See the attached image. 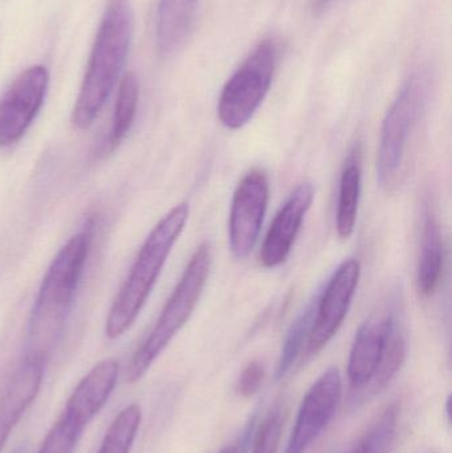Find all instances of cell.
I'll return each instance as SVG.
<instances>
[{
  "instance_id": "1",
  "label": "cell",
  "mask_w": 452,
  "mask_h": 453,
  "mask_svg": "<svg viewBox=\"0 0 452 453\" xmlns=\"http://www.w3.org/2000/svg\"><path fill=\"white\" fill-rule=\"evenodd\" d=\"M90 237L89 231L74 234L50 263L29 317L24 357L47 362L63 338L87 264Z\"/></svg>"
},
{
  "instance_id": "2",
  "label": "cell",
  "mask_w": 452,
  "mask_h": 453,
  "mask_svg": "<svg viewBox=\"0 0 452 453\" xmlns=\"http://www.w3.org/2000/svg\"><path fill=\"white\" fill-rule=\"evenodd\" d=\"M133 23L130 0H108L72 114L77 129L92 127L105 106L129 55Z\"/></svg>"
},
{
  "instance_id": "3",
  "label": "cell",
  "mask_w": 452,
  "mask_h": 453,
  "mask_svg": "<svg viewBox=\"0 0 452 453\" xmlns=\"http://www.w3.org/2000/svg\"><path fill=\"white\" fill-rule=\"evenodd\" d=\"M188 214L190 209L188 203L178 204L159 220L158 225L146 237L126 281L111 303L106 319V337L117 340L133 326L145 306L172 247L185 229Z\"/></svg>"
},
{
  "instance_id": "4",
  "label": "cell",
  "mask_w": 452,
  "mask_h": 453,
  "mask_svg": "<svg viewBox=\"0 0 452 453\" xmlns=\"http://www.w3.org/2000/svg\"><path fill=\"white\" fill-rule=\"evenodd\" d=\"M210 266L211 248L203 242L191 256L180 282L162 309L153 329L130 358L125 375L127 383L138 382L172 342V338L188 324L203 293Z\"/></svg>"
},
{
  "instance_id": "5",
  "label": "cell",
  "mask_w": 452,
  "mask_h": 453,
  "mask_svg": "<svg viewBox=\"0 0 452 453\" xmlns=\"http://www.w3.org/2000/svg\"><path fill=\"white\" fill-rule=\"evenodd\" d=\"M116 359L96 365L72 391L64 411L45 436L37 453H76L85 428L108 403L119 380Z\"/></svg>"
},
{
  "instance_id": "6",
  "label": "cell",
  "mask_w": 452,
  "mask_h": 453,
  "mask_svg": "<svg viewBox=\"0 0 452 453\" xmlns=\"http://www.w3.org/2000/svg\"><path fill=\"white\" fill-rule=\"evenodd\" d=\"M429 92V76L425 72H417L401 88L382 122L377 178L387 190L400 182L411 132L426 106Z\"/></svg>"
},
{
  "instance_id": "7",
  "label": "cell",
  "mask_w": 452,
  "mask_h": 453,
  "mask_svg": "<svg viewBox=\"0 0 452 453\" xmlns=\"http://www.w3.org/2000/svg\"><path fill=\"white\" fill-rule=\"evenodd\" d=\"M276 60L278 50L271 39L263 40L249 53L220 93L218 117L223 127L239 130L251 121L270 92Z\"/></svg>"
},
{
  "instance_id": "8",
  "label": "cell",
  "mask_w": 452,
  "mask_h": 453,
  "mask_svg": "<svg viewBox=\"0 0 452 453\" xmlns=\"http://www.w3.org/2000/svg\"><path fill=\"white\" fill-rule=\"evenodd\" d=\"M361 276L357 258L342 261L316 298L312 327L303 356H316L337 334L347 319Z\"/></svg>"
},
{
  "instance_id": "9",
  "label": "cell",
  "mask_w": 452,
  "mask_h": 453,
  "mask_svg": "<svg viewBox=\"0 0 452 453\" xmlns=\"http://www.w3.org/2000/svg\"><path fill=\"white\" fill-rule=\"evenodd\" d=\"M270 201V182L263 170L247 173L239 182L228 219V244L236 258L251 253L259 239Z\"/></svg>"
},
{
  "instance_id": "10",
  "label": "cell",
  "mask_w": 452,
  "mask_h": 453,
  "mask_svg": "<svg viewBox=\"0 0 452 453\" xmlns=\"http://www.w3.org/2000/svg\"><path fill=\"white\" fill-rule=\"evenodd\" d=\"M50 73L34 65L19 74L0 100V148L15 145L31 127L44 104Z\"/></svg>"
},
{
  "instance_id": "11",
  "label": "cell",
  "mask_w": 452,
  "mask_h": 453,
  "mask_svg": "<svg viewBox=\"0 0 452 453\" xmlns=\"http://www.w3.org/2000/svg\"><path fill=\"white\" fill-rule=\"evenodd\" d=\"M341 375L331 367L324 372L303 399L296 423L284 453H305L336 414L341 399Z\"/></svg>"
},
{
  "instance_id": "12",
  "label": "cell",
  "mask_w": 452,
  "mask_h": 453,
  "mask_svg": "<svg viewBox=\"0 0 452 453\" xmlns=\"http://www.w3.org/2000/svg\"><path fill=\"white\" fill-rule=\"evenodd\" d=\"M313 199V186L310 182H303L295 188L286 203L279 210L260 250V263L264 268L272 269L286 263Z\"/></svg>"
},
{
  "instance_id": "13",
  "label": "cell",
  "mask_w": 452,
  "mask_h": 453,
  "mask_svg": "<svg viewBox=\"0 0 452 453\" xmlns=\"http://www.w3.org/2000/svg\"><path fill=\"white\" fill-rule=\"evenodd\" d=\"M395 317L393 311L376 314L366 319L356 333L348 361V377L353 388H366L373 380Z\"/></svg>"
},
{
  "instance_id": "14",
  "label": "cell",
  "mask_w": 452,
  "mask_h": 453,
  "mask_svg": "<svg viewBox=\"0 0 452 453\" xmlns=\"http://www.w3.org/2000/svg\"><path fill=\"white\" fill-rule=\"evenodd\" d=\"M45 362L24 357L0 396V452L19 420L39 395Z\"/></svg>"
},
{
  "instance_id": "15",
  "label": "cell",
  "mask_w": 452,
  "mask_h": 453,
  "mask_svg": "<svg viewBox=\"0 0 452 453\" xmlns=\"http://www.w3.org/2000/svg\"><path fill=\"white\" fill-rule=\"evenodd\" d=\"M198 0H159L157 16V44L164 58H169L188 39Z\"/></svg>"
},
{
  "instance_id": "16",
  "label": "cell",
  "mask_w": 452,
  "mask_h": 453,
  "mask_svg": "<svg viewBox=\"0 0 452 453\" xmlns=\"http://www.w3.org/2000/svg\"><path fill=\"white\" fill-rule=\"evenodd\" d=\"M443 273V239L440 223L433 214L425 218L421 252L417 266V289L419 296L430 298L437 292Z\"/></svg>"
},
{
  "instance_id": "17",
  "label": "cell",
  "mask_w": 452,
  "mask_h": 453,
  "mask_svg": "<svg viewBox=\"0 0 452 453\" xmlns=\"http://www.w3.org/2000/svg\"><path fill=\"white\" fill-rule=\"evenodd\" d=\"M361 150L356 148L345 161L340 178L339 202H337L336 229L341 239H349L357 223L361 198Z\"/></svg>"
},
{
  "instance_id": "18",
  "label": "cell",
  "mask_w": 452,
  "mask_h": 453,
  "mask_svg": "<svg viewBox=\"0 0 452 453\" xmlns=\"http://www.w3.org/2000/svg\"><path fill=\"white\" fill-rule=\"evenodd\" d=\"M140 84L134 73H126L121 80L117 95L116 108L113 113L111 135L108 146L111 150L116 149L126 137L137 114Z\"/></svg>"
},
{
  "instance_id": "19",
  "label": "cell",
  "mask_w": 452,
  "mask_h": 453,
  "mask_svg": "<svg viewBox=\"0 0 452 453\" xmlns=\"http://www.w3.org/2000/svg\"><path fill=\"white\" fill-rule=\"evenodd\" d=\"M142 411L138 404H130L117 414L109 426L97 453H130L138 430Z\"/></svg>"
},
{
  "instance_id": "20",
  "label": "cell",
  "mask_w": 452,
  "mask_h": 453,
  "mask_svg": "<svg viewBox=\"0 0 452 453\" xmlns=\"http://www.w3.org/2000/svg\"><path fill=\"white\" fill-rule=\"evenodd\" d=\"M405 358L406 338L400 319L395 317L392 329H390L389 337H387V348H385L381 364H379L373 380L369 383L371 394H379L384 388H387V386L392 382L393 378L400 372Z\"/></svg>"
},
{
  "instance_id": "21",
  "label": "cell",
  "mask_w": 452,
  "mask_h": 453,
  "mask_svg": "<svg viewBox=\"0 0 452 453\" xmlns=\"http://www.w3.org/2000/svg\"><path fill=\"white\" fill-rule=\"evenodd\" d=\"M318 298V297H316ZM316 298L310 301V305L302 311L296 321L288 330L283 349H281L280 359H279L276 378L283 380L291 372L296 364L297 358L304 353L305 343L312 327L313 316H315Z\"/></svg>"
},
{
  "instance_id": "22",
  "label": "cell",
  "mask_w": 452,
  "mask_h": 453,
  "mask_svg": "<svg viewBox=\"0 0 452 453\" xmlns=\"http://www.w3.org/2000/svg\"><path fill=\"white\" fill-rule=\"evenodd\" d=\"M400 406L390 404L350 453H390L397 435Z\"/></svg>"
},
{
  "instance_id": "23",
  "label": "cell",
  "mask_w": 452,
  "mask_h": 453,
  "mask_svg": "<svg viewBox=\"0 0 452 453\" xmlns=\"http://www.w3.org/2000/svg\"><path fill=\"white\" fill-rule=\"evenodd\" d=\"M283 410L275 407L268 412L255 438L254 453H276L283 433Z\"/></svg>"
},
{
  "instance_id": "24",
  "label": "cell",
  "mask_w": 452,
  "mask_h": 453,
  "mask_svg": "<svg viewBox=\"0 0 452 453\" xmlns=\"http://www.w3.org/2000/svg\"><path fill=\"white\" fill-rule=\"evenodd\" d=\"M265 369L264 365L260 361H252L251 364L244 367L241 374L239 375L238 382H236V391L239 395L243 398H251L259 391L264 380Z\"/></svg>"
},
{
  "instance_id": "25",
  "label": "cell",
  "mask_w": 452,
  "mask_h": 453,
  "mask_svg": "<svg viewBox=\"0 0 452 453\" xmlns=\"http://www.w3.org/2000/svg\"><path fill=\"white\" fill-rule=\"evenodd\" d=\"M220 453H241V447H239V446L226 447V449H223V451Z\"/></svg>"
},
{
  "instance_id": "26",
  "label": "cell",
  "mask_w": 452,
  "mask_h": 453,
  "mask_svg": "<svg viewBox=\"0 0 452 453\" xmlns=\"http://www.w3.org/2000/svg\"><path fill=\"white\" fill-rule=\"evenodd\" d=\"M331 2L332 0H316L315 5L318 10H323V8H326Z\"/></svg>"
},
{
  "instance_id": "27",
  "label": "cell",
  "mask_w": 452,
  "mask_h": 453,
  "mask_svg": "<svg viewBox=\"0 0 452 453\" xmlns=\"http://www.w3.org/2000/svg\"><path fill=\"white\" fill-rule=\"evenodd\" d=\"M15 453H26V449H24L23 447H21V449H19L18 451H16Z\"/></svg>"
}]
</instances>
